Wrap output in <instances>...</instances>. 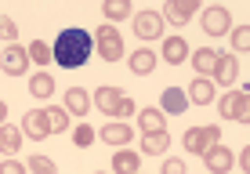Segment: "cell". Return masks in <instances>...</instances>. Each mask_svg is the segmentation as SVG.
I'll return each mask as SVG.
<instances>
[{
    "label": "cell",
    "mask_w": 250,
    "mask_h": 174,
    "mask_svg": "<svg viewBox=\"0 0 250 174\" xmlns=\"http://www.w3.org/2000/svg\"><path fill=\"white\" fill-rule=\"evenodd\" d=\"M29 58L37 65H47V62H55V47H47V40H33L29 44Z\"/></svg>",
    "instance_id": "27"
},
{
    "label": "cell",
    "mask_w": 250,
    "mask_h": 174,
    "mask_svg": "<svg viewBox=\"0 0 250 174\" xmlns=\"http://www.w3.org/2000/svg\"><path fill=\"white\" fill-rule=\"evenodd\" d=\"M239 167H243V174H250V145L239 152Z\"/></svg>",
    "instance_id": "36"
},
{
    "label": "cell",
    "mask_w": 250,
    "mask_h": 174,
    "mask_svg": "<svg viewBox=\"0 0 250 174\" xmlns=\"http://www.w3.org/2000/svg\"><path fill=\"white\" fill-rule=\"evenodd\" d=\"M29 91H33V98H40V102L55 94V80H51L47 69H40V73H33V76H29Z\"/></svg>",
    "instance_id": "21"
},
{
    "label": "cell",
    "mask_w": 250,
    "mask_h": 174,
    "mask_svg": "<svg viewBox=\"0 0 250 174\" xmlns=\"http://www.w3.org/2000/svg\"><path fill=\"white\" fill-rule=\"evenodd\" d=\"M94 138H98V130H94L91 124H76V130H73V145L76 149H91Z\"/></svg>",
    "instance_id": "28"
},
{
    "label": "cell",
    "mask_w": 250,
    "mask_h": 174,
    "mask_svg": "<svg viewBox=\"0 0 250 174\" xmlns=\"http://www.w3.org/2000/svg\"><path fill=\"white\" fill-rule=\"evenodd\" d=\"M196 11H200V0H167L163 4V19L174 22V25H185Z\"/></svg>",
    "instance_id": "9"
},
{
    "label": "cell",
    "mask_w": 250,
    "mask_h": 174,
    "mask_svg": "<svg viewBox=\"0 0 250 174\" xmlns=\"http://www.w3.org/2000/svg\"><path fill=\"white\" fill-rule=\"evenodd\" d=\"M124 98H127V94L120 91V87H113V84L94 87V106H98L102 116H116V112H120V102H124Z\"/></svg>",
    "instance_id": "7"
},
{
    "label": "cell",
    "mask_w": 250,
    "mask_h": 174,
    "mask_svg": "<svg viewBox=\"0 0 250 174\" xmlns=\"http://www.w3.org/2000/svg\"><path fill=\"white\" fill-rule=\"evenodd\" d=\"M218 55H221V51H214V47H196L192 51L196 73H200V76H214V69H218Z\"/></svg>",
    "instance_id": "19"
},
{
    "label": "cell",
    "mask_w": 250,
    "mask_h": 174,
    "mask_svg": "<svg viewBox=\"0 0 250 174\" xmlns=\"http://www.w3.org/2000/svg\"><path fill=\"white\" fill-rule=\"evenodd\" d=\"M160 174H188L185 171V160H163V171Z\"/></svg>",
    "instance_id": "33"
},
{
    "label": "cell",
    "mask_w": 250,
    "mask_h": 174,
    "mask_svg": "<svg viewBox=\"0 0 250 174\" xmlns=\"http://www.w3.org/2000/svg\"><path fill=\"white\" fill-rule=\"evenodd\" d=\"M163 11H138L134 15V33L142 40H160L163 37Z\"/></svg>",
    "instance_id": "6"
},
{
    "label": "cell",
    "mask_w": 250,
    "mask_h": 174,
    "mask_svg": "<svg viewBox=\"0 0 250 174\" xmlns=\"http://www.w3.org/2000/svg\"><path fill=\"white\" fill-rule=\"evenodd\" d=\"M236 76H239V58L229 55V51H221L218 55V69H214V80H218L221 87H232Z\"/></svg>",
    "instance_id": "11"
},
{
    "label": "cell",
    "mask_w": 250,
    "mask_h": 174,
    "mask_svg": "<svg viewBox=\"0 0 250 174\" xmlns=\"http://www.w3.org/2000/svg\"><path fill=\"white\" fill-rule=\"evenodd\" d=\"M203 163H207V171H210V174H229L232 163H236V156H232L229 145H214V149L203 156Z\"/></svg>",
    "instance_id": "10"
},
{
    "label": "cell",
    "mask_w": 250,
    "mask_h": 174,
    "mask_svg": "<svg viewBox=\"0 0 250 174\" xmlns=\"http://www.w3.org/2000/svg\"><path fill=\"white\" fill-rule=\"evenodd\" d=\"M113 174H142V152L116 149L113 152Z\"/></svg>",
    "instance_id": "12"
},
{
    "label": "cell",
    "mask_w": 250,
    "mask_h": 174,
    "mask_svg": "<svg viewBox=\"0 0 250 174\" xmlns=\"http://www.w3.org/2000/svg\"><path fill=\"white\" fill-rule=\"evenodd\" d=\"M55 62L62 65V69H80L83 62L91 58V51H94V37L87 29H76V25H69V29H62L55 37Z\"/></svg>",
    "instance_id": "1"
},
{
    "label": "cell",
    "mask_w": 250,
    "mask_h": 174,
    "mask_svg": "<svg viewBox=\"0 0 250 174\" xmlns=\"http://www.w3.org/2000/svg\"><path fill=\"white\" fill-rule=\"evenodd\" d=\"M91 109V94L83 91V87H69L65 91V112H73V116H87Z\"/></svg>",
    "instance_id": "20"
},
{
    "label": "cell",
    "mask_w": 250,
    "mask_h": 174,
    "mask_svg": "<svg viewBox=\"0 0 250 174\" xmlns=\"http://www.w3.org/2000/svg\"><path fill=\"white\" fill-rule=\"evenodd\" d=\"M116 116H134V102L124 98V102H120V112H116Z\"/></svg>",
    "instance_id": "35"
},
{
    "label": "cell",
    "mask_w": 250,
    "mask_h": 174,
    "mask_svg": "<svg viewBox=\"0 0 250 174\" xmlns=\"http://www.w3.org/2000/svg\"><path fill=\"white\" fill-rule=\"evenodd\" d=\"M22 138H25V130L4 124V127H0V149H4V152H19L22 149Z\"/></svg>",
    "instance_id": "23"
},
{
    "label": "cell",
    "mask_w": 250,
    "mask_h": 174,
    "mask_svg": "<svg viewBox=\"0 0 250 174\" xmlns=\"http://www.w3.org/2000/svg\"><path fill=\"white\" fill-rule=\"evenodd\" d=\"M22 130H25V138H33V142H44V138L51 134L47 112H44V109H29V112L22 116Z\"/></svg>",
    "instance_id": "8"
},
{
    "label": "cell",
    "mask_w": 250,
    "mask_h": 174,
    "mask_svg": "<svg viewBox=\"0 0 250 174\" xmlns=\"http://www.w3.org/2000/svg\"><path fill=\"white\" fill-rule=\"evenodd\" d=\"M29 65H33L29 47H22V44H7L4 55H0V69H4L7 76H25V73H29Z\"/></svg>",
    "instance_id": "4"
},
{
    "label": "cell",
    "mask_w": 250,
    "mask_h": 174,
    "mask_svg": "<svg viewBox=\"0 0 250 174\" xmlns=\"http://www.w3.org/2000/svg\"><path fill=\"white\" fill-rule=\"evenodd\" d=\"M0 174H25V167L19 160H4V163H0Z\"/></svg>",
    "instance_id": "34"
},
{
    "label": "cell",
    "mask_w": 250,
    "mask_h": 174,
    "mask_svg": "<svg viewBox=\"0 0 250 174\" xmlns=\"http://www.w3.org/2000/svg\"><path fill=\"white\" fill-rule=\"evenodd\" d=\"M156 62H160V58H156V55H152V51H149V47H138V51H134V55H131V58H127V65H131V73H134V76H149V73H152V69H156Z\"/></svg>",
    "instance_id": "18"
},
{
    "label": "cell",
    "mask_w": 250,
    "mask_h": 174,
    "mask_svg": "<svg viewBox=\"0 0 250 174\" xmlns=\"http://www.w3.org/2000/svg\"><path fill=\"white\" fill-rule=\"evenodd\" d=\"M182 142H185V152H192V156H207V152L214 149V145H221V127H218V124L188 127Z\"/></svg>",
    "instance_id": "2"
},
{
    "label": "cell",
    "mask_w": 250,
    "mask_h": 174,
    "mask_svg": "<svg viewBox=\"0 0 250 174\" xmlns=\"http://www.w3.org/2000/svg\"><path fill=\"white\" fill-rule=\"evenodd\" d=\"M138 127H142V134H160V130H167V116H163V109L149 106L138 112Z\"/></svg>",
    "instance_id": "15"
},
{
    "label": "cell",
    "mask_w": 250,
    "mask_h": 174,
    "mask_svg": "<svg viewBox=\"0 0 250 174\" xmlns=\"http://www.w3.org/2000/svg\"><path fill=\"white\" fill-rule=\"evenodd\" d=\"M232 47L250 51V25H232Z\"/></svg>",
    "instance_id": "29"
},
{
    "label": "cell",
    "mask_w": 250,
    "mask_h": 174,
    "mask_svg": "<svg viewBox=\"0 0 250 174\" xmlns=\"http://www.w3.org/2000/svg\"><path fill=\"white\" fill-rule=\"evenodd\" d=\"M236 124H250V91H243V98H239V109H236Z\"/></svg>",
    "instance_id": "32"
},
{
    "label": "cell",
    "mask_w": 250,
    "mask_h": 174,
    "mask_svg": "<svg viewBox=\"0 0 250 174\" xmlns=\"http://www.w3.org/2000/svg\"><path fill=\"white\" fill-rule=\"evenodd\" d=\"M163 112H170V116H182V112L192 106L188 102V91H182V87H163Z\"/></svg>",
    "instance_id": "14"
},
{
    "label": "cell",
    "mask_w": 250,
    "mask_h": 174,
    "mask_svg": "<svg viewBox=\"0 0 250 174\" xmlns=\"http://www.w3.org/2000/svg\"><path fill=\"white\" fill-rule=\"evenodd\" d=\"M94 174H105V171H94Z\"/></svg>",
    "instance_id": "37"
},
{
    "label": "cell",
    "mask_w": 250,
    "mask_h": 174,
    "mask_svg": "<svg viewBox=\"0 0 250 174\" xmlns=\"http://www.w3.org/2000/svg\"><path fill=\"white\" fill-rule=\"evenodd\" d=\"M94 51H98L105 62H120V58H124V37H120L116 25L102 22L98 29H94Z\"/></svg>",
    "instance_id": "3"
},
{
    "label": "cell",
    "mask_w": 250,
    "mask_h": 174,
    "mask_svg": "<svg viewBox=\"0 0 250 174\" xmlns=\"http://www.w3.org/2000/svg\"><path fill=\"white\" fill-rule=\"evenodd\" d=\"M188 102L192 106H210L214 102V80L210 76H196L192 87H188Z\"/></svg>",
    "instance_id": "16"
},
{
    "label": "cell",
    "mask_w": 250,
    "mask_h": 174,
    "mask_svg": "<svg viewBox=\"0 0 250 174\" xmlns=\"http://www.w3.org/2000/svg\"><path fill=\"white\" fill-rule=\"evenodd\" d=\"M239 98H243V91H229L225 98L218 102V116L221 120H236V109H239Z\"/></svg>",
    "instance_id": "26"
},
{
    "label": "cell",
    "mask_w": 250,
    "mask_h": 174,
    "mask_svg": "<svg viewBox=\"0 0 250 174\" xmlns=\"http://www.w3.org/2000/svg\"><path fill=\"white\" fill-rule=\"evenodd\" d=\"M167 145H170V134H167V130L142 138V152H145V156H163V152H167Z\"/></svg>",
    "instance_id": "22"
},
{
    "label": "cell",
    "mask_w": 250,
    "mask_h": 174,
    "mask_svg": "<svg viewBox=\"0 0 250 174\" xmlns=\"http://www.w3.org/2000/svg\"><path fill=\"white\" fill-rule=\"evenodd\" d=\"M29 171H33V174H55L58 167H55V160H47V156H33V160H29Z\"/></svg>",
    "instance_id": "30"
},
{
    "label": "cell",
    "mask_w": 250,
    "mask_h": 174,
    "mask_svg": "<svg viewBox=\"0 0 250 174\" xmlns=\"http://www.w3.org/2000/svg\"><path fill=\"white\" fill-rule=\"evenodd\" d=\"M47 124H51V134H65L69 130V112L65 109H58V106H47Z\"/></svg>",
    "instance_id": "25"
},
{
    "label": "cell",
    "mask_w": 250,
    "mask_h": 174,
    "mask_svg": "<svg viewBox=\"0 0 250 174\" xmlns=\"http://www.w3.org/2000/svg\"><path fill=\"white\" fill-rule=\"evenodd\" d=\"M203 33H207V37H225V33H232V15H229V7H221V4L203 7Z\"/></svg>",
    "instance_id": "5"
},
{
    "label": "cell",
    "mask_w": 250,
    "mask_h": 174,
    "mask_svg": "<svg viewBox=\"0 0 250 174\" xmlns=\"http://www.w3.org/2000/svg\"><path fill=\"white\" fill-rule=\"evenodd\" d=\"M98 138L105 145H131L134 142V127L131 124H105L98 130Z\"/></svg>",
    "instance_id": "13"
},
{
    "label": "cell",
    "mask_w": 250,
    "mask_h": 174,
    "mask_svg": "<svg viewBox=\"0 0 250 174\" xmlns=\"http://www.w3.org/2000/svg\"><path fill=\"white\" fill-rule=\"evenodd\" d=\"M127 15H131V4H127V0H105V4H102V19L105 22H124Z\"/></svg>",
    "instance_id": "24"
},
{
    "label": "cell",
    "mask_w": 250,
    "mask_h": 174,
    "mask_svg": "<svg viewBox=\"0 0 250 174\" xmlns=\"http://www.w3.org/2000/svg\"><path fill=\"white\" fill-rule=\"evenodd\" d=\"M185 58H188L185 37H167V40H163V62H167V65H182Z\"/></svg>",
    "instance_id": "17"
},
{
    "label": "cell",
    "mask_w": 250,
    "mask_h": 174,
    "mask_svg": "<svg viewBox=\"0 0 250 174\" xmlns=\"http://www.w3.org/2000/svg\"><path fill=\"white\" fill-rule=\"evenodd\" d=\"M0 29H4V40H7V44H15V40H19V25H15L11 15H4V19H0Z\"/></svg>",
    "instance_id": "31"
}]
</instances>
